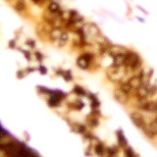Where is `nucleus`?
Here are the masks:
<instances>
[{
	"label": "nucleus",
	"mask_w": 157,
	"mask_h": 157,
	"mask_svg": "<svg viewBox=\"0 0 157 157\" xmlns=\"http://www.w3.org/2000/svg\"><path fill=\"white\" fill-rule=\"evenodd\" d=\"M156 121H157V120H156Z\"/></svg>",
	"instance_id": "nucleus-33"
},
{
	"label": "nucleus",
	"mask_w": 157,
	"mask_h": 157,
	"mask_svg": "<svg viewBox=\"0 0 157 157\" xmlns=\"http://www.w3.org/2000/svg\"><path fill=\"white\" fill-rule=\"evenodd\" d=\"M14 8H15V10L18 11V12H22V11L26 10V3H25V1H24V0H16Z\"/></svg>",
	"instance_id": "nucleus-16"
},
{
	"label": "nucleus",
	"mask_w": 157,
	"mask_h": 157,
	"mask_svg": "<svg viewBox=\"0 0 157 157\" xmlns=\"http://www.w3.org/2000/svg\"><path fill=\"white\" fill-rule=\"evenodd\" d=\"M88 36H89L90 37L95 38L96 37L100 36L101 33H100V29L98 28V26L94 23H90L86 26V32H85Z\"/></svg>",
	"instance_id": "nucleus-4"
},
{
	"label": "nucleus",
	"mask_w": 157,
	"mask_h": 157,
	"mask_svg": "<svg viewBox=\"0 0 157 157\" xmlns=\"http://www.w3.org/2000/svg\"><path fill=\"white\" fill-rule=\"evenodd\" d=\"M63 33H64V30L61 28H53L49 32V37H50V38L52 39V40H53L54 42H56L61 37V36L63 34Z\"/></svg>",
	"instance_id": "nucleus-9"
},
{
	"label": "nucleus",
	"mask_w": 157,
	"mask_h": 157,
	"mask_svg": "<svg viewBox=\"0 0 157 157\" xmlns=\"http://www.w3.org/2000/svg\"><path fill=\"white\" fill-rule=\"evenodd\" d=\"M114 97L118 102H120L122 104L127 103L129 100V94L126 93L125 91H123L121 89H116L114 91Z\"/></svg>",
	"instance_id": "nucleus-5"
},
{
	"label": "nucleus",
	"mask_w": 157,
	"mask_h": 157,
	"mask_svg": "<svg viewBox=\"0 0 157 157\" xmlns=\"http://www.w3.org/2000/svg\"><path fill=\"white\" fill-rule=\"evenodd\" d=\"M71 128H72V131H73V132H75V133H77V134H85L86 133L85 128L82 125H81V124H77V123L72 124Z\"/></svg>",
	"instance_id": "nucleus-14"
},
{
	"label": "nucleus",
	"mask_w": 157,
	"mask_h": 157,
	"mask_svg": "<svg viewBox=\"0 0 157 157\" xmlns=\"http://www.w3.org/2000/svg\"><path fill=\"white\" fill-rule=\"evenodd\" d=\"M36 56H37V60H39V61H42V59H43V56H42V54L40 53V52H36Z\"/></svg>",
	"instance_id": "nucleus-26"
},
{
	"label": "nucleus",
	"mask_w": 157,
	"mask_h": 157,
	"mask_svg": "<svg viewBox=\"0 0 157 157\" xmlns=\"http://www.w3.org/2000/svg\"><path fill=\"white\" fill-rule=\"evenodd\" d=\"M117 137H118V141H119V145L120 146L122 147H125L127 145V139L124 137L123 133H122V131L120 130L119 132H117Z\"/></svg>",
	"instance_id": "nucleus-17"
},
{
	"label": "nucleus",
	"mask_w": 157,
	"mask_h": 157,
	"mask_svg": "<svg viewBox=\"0 0 157 157\" xmlns=\"http://www.w3.org/2000/svg\"><path fill=\"white\" fill-rule=\"evenodd\" d=\"M91 60H92V55H90L89 53L82 54V56L78 58L77 60V65L78 68H81L82 70H85L89 67Z\"/></svg>",
	"instance_id": "nucleus-2"
},
{
	"label": "nucleus",
	"mask_w": 157,
	"mask_h": 157,
	"mask_svg": "<svg viewBox=\"0 0 157 157\" xmlns=\"http://www.w3.org/2000/svg\"><path fill=\"white\" fill-rule=\"evenodd\" d=\"M94 151H95V153H96L97 155H102V154H104V151H105V148H104L103 143L98 142L97 145H95Z\"/></svg>",
	"instance_id": "nucleus-19"
},
{
	"label": "nucleus",
	"mask_w": 157,
	"mask_h": 157,
	"mask_svg": "<svg viewBox=\"0 0 157 157\" xmlns=\"http://www.w3.org/2000/svg\"><path fill=\"white\" fill-rule=\"evenodd\" d=\"M131 120L133 121V123L137 126L138 128H145V122L143 116L138 112H134L131 114Z\"/></svg>",
	"instance_id": "nucleus-3"
},
{
	"label": "nucleus",
	"mask_w": 157,
	"mask_h": 157,
	"mask_svg": "<svg viewBox=\"0 0 157 157\" xmlns=\"http://www.w3.org/2000/svg\"><path fill=\"white\" fill-rule=\"evenodd\" d=\"M70 106H71V108L76 109V110H81V109L84 107V103H82L81 100H76V101L70 103Z\"/></svg>",
	"instance_id": "nucleus-21"
},
{
	"label": "nucleus",
	"mask_w": 157,
	"mask_h": 157,
	"mask_svg": "<svg viewBox=\"0 0 157 157\" xmlns=\"http://www.w3.org/2000/svg\"><path fill=\"white\" fill-rule=\"evenodd\" d=\"M125 153H126V155H128V156H134V153L132 151L131 148H127V149L125 150Z\"/></svg>",
	"instance_id": "nucleus-24"
},
{
	"label": "nucleus",
	"mask_w": 157,
	"mask_h": 157,
	"mask_svg": "<svg viewBox=\"0 0 157 157\" xmlns=\"http://www.w3.org/2000/svg\"><path fill=\"white\" fill-rule=\"evenodd\" d=\"M88 123L89 126H91V127H97L98 125V119L96 118V116L93 115V116H89V119H88Z\"/></svg>",
	"instance_id": "nucleus-20"
},
{
	"label": "nucleus",
	"mask_w": 157,
	"mask_h": 157,
	"mask_svg": "<svg viewBox=\"0 0 157 157\" xmlns=\"http://www.w3.org/2000/svg\"><path fill=\"white\" fill-rule=\"evenodd\" d=\"M10 47H11V48H14V41L10 42Z\"/></svg>",
	"instance_id": "nucleus-31"
},
{
	"label": "nucleus",
	"mask_w": 157,
	"mask_h": 157,
	"mask_svg": "<svg viewBox=\"0 0 157 157\" xmlns=\"http://www.w3.org/2000/svg\"><path fill=\"white\" fill-rule=\"evenodd\" d=\"M120 89H121L122 90H123V91H125L126 93H128V94H130V93L132 92V91L134 90L132 86H131V85L129 84V82H122V84H121V86H120Z\"/></svg>",
	"instance_id": "nucleus-18"
},
{
	"label": "nucleus",
	"mask_w": 157,
	"mask_h": 157,
	"mask_svg": "<svg viewBox=\"0 0 157 157\" xmlns=\"http://www.w3.org/2000/svg\"><path fill=\"white\" fill-rule=\"evenodd\" d=\"M143 130L145 131L147 136H149V137L155 136V134H157V121L152 122V123H150L149 125L145 126V127L143 128Z\"/></svg>",
	"instance_id": "nucleus-7"
},
{
	"label": "nucleus",
	"mask_w": 157,
	"mask_h": 157,
	"mask_svg": "<svg viewBox=\"0 0 157 157\" xmlns=\"http://www.w3.org/2000/svg\"><path fill=\"white\" fill-rule=\"evenodd\" d=\"M125 60H126V53L114 56L113 57V66H122V65H125Z\"/></svg>",
	"instance_id": "nucleus-12"
},
{
	"label": "nucleus",
	"mask_w": 157,
	"mask_h": 157,
	"mask_svg": "<svg viewBox=\"0 0 157 157\" xmlns=\"http://www.w3.org/2000/svg\"><path fill=\"white\" fill-rule=\"evenodd\" d=\"M141 59L139 56L134 52H127L126 53L125 65L130 69H133L134 71H137L141 68Z\"/></svg>",
	"instance_id": "nucleus-1"
},
{
	"label": "nucleus",
	"mask_w": 157,
	"mask_h": 157,
	"mask_svg": "<svg viewBox=\"0 0 157 157\" xmlns=\"http://www.w3.org/2000/svg\"><path fill=\"white\" fill-rule=\"evenodd\" d=\"M39 71H40V73L41 74H46V68L45 67H43V66H40L39 67Z\"/></svg>",
	"instance_id": "nucleus-29"
},
{
	"label": "nucleus",
	"mask_w": 157,
	"mask_h": 157,
	"mask_svg": "<svg viewBox=\"0 0 157 157\" xmlns=\"http://www.w3.org/2000/svg\"><path fill=\"white\" fill-rule=\"evenodd\" d=\"M68 41H69V36H68V33H67L66 32H64L62 36H61V37L58 39L57 41L55 42V44L57 45V46L62 47V46H65V45H66Z\"/></svg>",
	"instance_id": "nucleus-13"
},
{
	"label": "nucleus",
	"mask_w": 157,
	"mask_h": 157,
	"mask_svg": "<svg viewBox=\"0 0 157 157\" xmlns=\"http://www.w3.org/2000/svg\"><path fill=\"white\" fill-rule=\"evenodd\" d=\"M63 77H64L65 80L68 81V82H70V81L73 80V78H72V74H71V72H70V71H64V73H63Z\"/></svg>",
	"instance_id": "nucleus-23"
},
{
	"label": "nucleus",
	"mask_w": 157,
	"mask_h": 157,
	"mask_svg": "<svg viewBox=\"0 0 157 157\" xmlns=\"http://www.w3.org/2000/svg\"><path fill=\"white\" fill-rule=\"evenodd\" d=\"M129 84L131 85V86L133 88V89H138V88H141V85H142V81H141V78L138 77V76H134L132 77L129 80Z\"/></svg>",
	"instance_id": "nucleus-10"
},
{
	"label": "nucleus",
	"mask_w": 157,
	"mask_h": 157,
	"mask_svg": "<svg viewBox=\"0 0 157 157\" xmlns=\"http://www.w3.org/2000/svg\"><path fill=\"white\" fill-rule=\"evenodd\" d=\"M18 78H23V72H22V71H19V72H18Z\"/></svg>",
	"instance_id": "nucleus-30"
},
{
	"label": "nucleus",
	"mask_w": 157,
	"mask_h": 157,
	"mask_svg": "<svg viewBox=\"0 0 157 157\" xmlns=\"http://www.w3.org/2000/svg\"><path fill=\"white\" fill-rule=\"evenodd\" d=\"M43 1H46V0H43Z\"/></svg>",
	"instance_id": "nucleus-32"
},
{
	"label": "nucleus",
	"mask_w": 157,
	"mask_h": 157,
	"mask_svg": "<svg viewBox=\"0 0 157 157\" xmlns=\"http://www.w3.org/2000/svg\"><path fill=\"white\" fill-rule=\"evenodd\" d=\"M107 152H108L109 155H115L116 154V150L114 149V148H108Z\"/></svg>",
	"instance_id": "nucleus-25"
},
{
	"label": "nucleus",
	"mask_w": 157,
	"mask_h": 157,
	"mask_svg": "<svg viewBox=\"0 0 157 157\" xmlns=\"http://www.w3.org/2000/svg\"><path fill=\"white\" fill-rule=\"evenodd\" d=\"M27 44H29L30 47H34V45H36V43H34V41L32 40V39H29V40L27 41Z\"/></svg>",
	"instance_id": "nucleus-27"
},
{
	"label": "nucleus",
	"mask_w": 157,
	"mask_h": 157,
	"mask_svg": "<svg viewBox=\"0 0 157 157\" xmlns=\"http://www.w3.org/2000/svg\"><path fill=\"white\" fill-rule=\"evenodd\" d=\"M48 11H50L51 13H53V14H56V15L59 16L61 11H62V9H61V7H60L58 2L51 1L49 3V5H48Z\"/></svg>",
	"instance_id": "nucleus-11"
},
{
	"label": "nucleus",
	"mask_w": 157,
	"mask_h": 157,
	"mask_svg": "<svg viewBox=\"0 0 157 157\" xmlns=\"http://www.w3.org/2000/svg\"><path fill=\"white\" fill-rule=\"evenodd\" d=\"M71 16H72V10H62L60 13V19L64 21V22H67L71 19Z\"/></svg>",
	"instance_id": "nucleus-15"
},
{
	"label": "nucleus",
	"mask_w": 157,
	"mask_h": 157,
	"mask_svg": "<svg viewBox=\"0 0 157 157\" xmlns=\"http://www.w3.org/2000/svg\"><path fill=\"white\" fill-rule=\"evenodd\" d=\"M74 91L78 94V95H82V96H85V95H86V92L85 91L84 89H82L81 86H78V85H76L75 86V89H74Z\"/></svg>",
	"instance_id": "nucleus-22"
},
{
	"label": "nucleus",
	"mask_w": 157,
	"mask_h": 157,
	"mask_svg": "<svg viewBox=\"0 0 157 157\" xmlns=\"http://www.w3.org/2000/svg\"><path fill=\"white\" fill-rule=\"evenodd\" d=\"M123 53H127V50H126L123 46H119V45L109 46L108 54L112 56V57H114V56L119 55V54H123Z\"/></svg>",
	"instance_id": "nucleus-6"
},
{
	"label": "nucleus",
	"mask_w": 157,
	"mask_h": 157,
	"mask_svg": "<svg viewBox=\"0 0 157 157\" xmlns=\"http://www.w3.org/2000/svg\"><path fill=\"white\" fill-rule=\"evenodd\" d=\"M22 51H23V53L25 54L26 58H27V59L30 61V53H29V52H28V51H26V50H22Z\"/></svg>",
	"instance_id": "nucleus-28"
},
{
	"label": "nucleus",
	"mask_w": 157,
	"mask_h": 157,
	"mask_svg": "<svg viewBox=\"0 0 157 157\" xmlns=\"http://www.w3.org/2000/svg\"><path fill=\"white\" fill-rule=\"evenodd\" d=\"M66 95H65V93H62V92H59V94H52L51 97L49 98L48 100V104L50 106L54 107V106H57L58 104L60 103V100L61 98H64Z\"/></svg>",
	"instance_id": "nucleus-8"
}]
</instances>
